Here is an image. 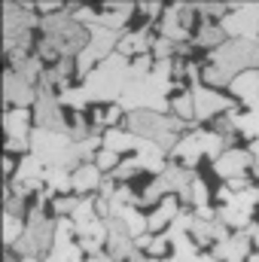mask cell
<instances>
[{
	"label": "cell",
	"instance_id": "obj_1",
	"mask_svg": "<svg viewBox=\"0 0 259 262\" xmlns=\"http://www.w3.org/2000/svg\"><path fill=\"white\" fill-rule=\"evenodd\" d=\"M128 67H131V61L125 55H119V52H113L110 58H104L101 64L85 76V82H82L89 101H113V98H122V89L128 82Z\"/></svg>",
	"mask_w": 259,
	"mask_h": 262
},
{
	"label": "cell",
	"instance_id": "obj_2",
	"mask_svg": "<svg viewBox=\"0 0 259 262\" xmlns=\"http://www.w3.org/2000/svg\"><path fill=\"white\" fill-rule=\"evenodd\" d=\"M125 125L134 137L140 140H149V143H159L162 149H174V137L177 131L183 128L186 122L177 119V116H162V113H153V110H137V113H128Z\"/></svg>",
	"mask_w": 259,
	"mask_h": 262
},
{
	"label": "cell",
	"instance_id": "obj_3",
	"mask_svg": "<svg viewBox=\"0 0 259 262\" xmlns=\"http://www.w3.org/2000/svg\"><path fill=\"white\" fill-rule=\"evenodd\" d=\"M210 64L226 67L232 76H238V73H244V70H256V64H259V40L238 37V40L223 43V46L213 52Z\"/></svg>",
	"mask_w": 259,
	"mask_h": 262
},
{
	"label": "cell",
	"instance_id": "obj_4",
	"mask_svg": "<svg viewBox=\"0 0 259 262\" xmlns=\"http://www.w3.org/2000/svg\"><path fill=\"white\" fill-rule=\"evenodd\" d=\"M34 122H37V128H43V131H58V134H67V131H70L67 116H64V110H61V101L52 95L49 85L40 89L37 110H34ZM67 137H70V134H67Z\"/></svg>",
	"mask_w": 259,
	"mask_h": 262
},
{
	"label": "cell",
	"instance_id": "obj_5",
	"mask_svg": "<svg viewBox=\"0 0 259 262\" xmlns=\"http://www.w3.org/2000/svg\"><path fill=\"white\" fill-rule=\"evenodd\" d=\"M226 34H232V40L238 37H250L256 40L259 34V6H232V12L220 21Z\"/></svg>",
	"mask_w": 259,
	"mask_h": 262
},
{
	"label": "cell",
	"instance_id": "obj_6",
	"mask_svg": "<svg viewBox=\"0 0 259 262\" xmlns=\"http://www.w3.org/2000/svg\"><path fill=\"white\" fill-rule=\"evenodd\" d=\"M3 98H6L9 104H15V107L28 110V104H37L40 89L31 85V82H25L15 70H6V73H3Z\"/></svg>",
	"mask_w": 259,
	"mask_h": 262
},
{
	"label": "cell",
	"instance_id": "obj_7",
	"mask_svg": "<svg viewBox=\"0 0 259 262\" xmlns=\"http://www.w3.org/2000/svg\"><path fill=\"white\" fill-rule=\"evenodd\" d=\"M253 162H256L253 152H247V149H229V152H223V156L213 162V171L229 183V180H235V177H247V168H250Z\"/></svg>",
	"mask_w": 259,
	"mask_h": 262
},
{
	"label": "cell",
	"instance_id": "obj_8",
	"mask_svg": "<svg viewBox=\"0 0 259 262\" xmlns=\"http://www.w3.org/2000/svg\"><path fill=\"white\" fill-rule=\"evenodd\" d=\"M192 98H195V119H210V116H217V113H229L232 110V104L223 98V95H217L213 89H192Z\"/></svg>",
	"mask_w": 259,
	"mask_h": 262
},
{
	"label": "cell",
	"instance_id": "obj_9",
	"mask_svg": "<svg viewBox=\"0 0 259 262\" xmlns=\"http://www.w3.org/2000/svg\"><path fill=\"white\" fill-rule=\"evenodd\" d=\"M229 89H232L244 104H250V110L259 107V70H244V73H238Z\"/></svg>",
	"mask_w": 259,
	"mask_h": 262
},
{
	"label": "cell",
	"instance_id": "obj_10",
	"mask_svg": "<svg viewBox=\"0 0 259 262\" xmlns=\"http://www.w3.org/2000/svg\"><path fill=\"white\" fill-rule=\"evenodd\" d=\"M174 156L183 162V168H192L195 162L204 156V131H192V134H186L183 140H177Z\"/></svg>",
	"mask_w": 259,
	"mask_h": 262
},
{
	"label": "cell",
	"instance_id": "obj_11",
	"mask_svg": "<svg viewBox=\"0 0 259 262\" xmlns=\"http://www.w3.org/2000/svg\"><path fill=\"white\" fill-rule=\"evenodd\" d=\"M247 250H250V238H247V232H238L235 238H229V241L217 244L213 256H217V259H223V262H244V259H247Z\"/></svg>",
	"mask_w": 259,
	"mask_h": 262
},
{
	"label": "cell",
	"instance_id": "obj_12",
	"mask_svg": "<svg viewBox=\"0 0 259 262\" xmlns=\"http://www.w3.org/2000/svg\"><path fill=\"white\" fill-rule=\"evenodd\" d=\"M3 131H6V140H31L34 131L28 128V110L21 107H12L3 113Z\"/></svg>",
	"mask_w": 259,
	"mask_h": 262
},
{
	"label": "cell",
	"instance_id": "obj_13",
	"mask_svg": "<svg viewBox=\"0 0 259 262\" xmlns=\"http://www.w3.org/2000/svg\"><path fill=\"white\" fill-rule=\"evenodd\" d=\"M98 12H101V15H98V28H107V31L119 34V28L128 21L131 6L128 3H113V6H104V9H98Z\"/></svg>",
	"mask_w": 259,
	"mask_h": 262
},
{
	"label": "cell",
	"instance_id": "obj_14",
	"mask_svg": "<svg viewBox=\"0 0 259 262\" xmlns=\"http://www.w3.org/2000/svg\"><path fill=\"white\" fill-rule=\"evenodd\" d=\"M171 220H177V198H174V195L162 198V204H159V207H156V210L146 216V223H149V232H156V235H159V232H162V229H165Z\"/></svg>",
	"mask_w": 259,
	"mask_h": 262
},
{
	"label": "cell",
	"instance_id": "obj_15",
	"mask_svg": "<svg viewBox=\"0 0 259 262\" xmlns=\"http://www.w3.org/2000/svg\"><path fill=\"white\" fill-rule=\"evenodd\" d=\"M140 137H134L131 131L122 128H110L104 134V149H113V152H128V149H140Z\"/></svg>",
	"mask_w": 259,
	"mask_h": 262
},
{
	"label": "cell",
	"instance_id": "obj_16",
	"mask_svg": "<svg viewBox=\"0 0 259 262\" xmlns=\"http://www.w3.org/2000/svg\"><path fill=\"white\" fill-rule=\"evenodd\" d=\"M137 159H140V168H149L156 174H165V149L159 143H149L143 140L140 149H137Z\"/></svg>",
	"mask_w": 259,
	"mask_h": 262
},
{
	"label": "cell",
	"instance_id": "obj_17",
	"mask_svg": "<svg viewBox=\"0 0 259 262\" xmlns=\"http://www.w3.org/2000/svg\"><path fill=\"white\" fill-rule=\"evenodd\" d=\"M101 186V168L92 162V165H76L73 171V189L76 192H89V189H98Z\"/></svg>",
	"mask_w": 259,
	"mask_h": 262
},
{
	"label": "cell",
	"instance_id": "obj_18",
	"mask_svg": "<svg viewBox=\"0 0 259 262\" xmlns=\"http://www.w3.org/2000/svg\"><path fill=\"white\" fill-rule=\"evenodd\" d=\"M217 220H220V223H226V226L244 229V226L250 223V210H247V207H241V204H235V201H229V204H223V207H220Z\"/></svg>",
	"mask_w": 259,
	"mask_h": 262
},
{
	"label": "cell",
	"instance_id": "obj_19",
	"mask_svg": "<svg viewBox=\"0 0 259 262\" xmlns=\"http://www.w3.org/2000/svg\"><path fill=\"white\" fill-rule=\"evenodd\" d=\"M223 37H226V31H223V25L217 21V25H201L195 40H198V46H204V49H213V52H217V49L226 43Z\"/></svg>",
	"mask_w": 259,
	"mask_h": 262
},
{
	"label": "cell",
	"instance_id": "obj_20",
	"mask_svg": "<svg viewBox=\"0 0 259 262\" xmlns=\"http://www.w3.org/2000/svg\"><path fill=\"white\" fill-rule=\"evenodd\" d=\"M25 223H21V216H12V213H3V244H9V247H15L18 241H21V235H25Z\"/></svg>",
	"mask_w": 259,
	"mask_h": 262
},
{
	"label": "cell",
	"instance_id": "obj_21",
	"mask_svg": "<svg viewBox=\"0 0 259 262\" xmlns=\"http://www.w3.org/2000/svg\"><path fill=\"white\" fill-rule=\"evenodd\" d=\"M58 101H61V107H70V110H76V113H79V110H85L89 95H85V89H82V85H79V89H73V85H70V89H64V92L58 95Z\"/></svg>",
	"mask_w": 259,
	"mask_h": 262
},
{
	"label": "cell",
	"instance_id": "obj_22",
	"mask_svg": "<svg viewBox=\"0 0 259 262\" xmlns=\"http://www.w3.org/2000/svg\"><path fill=\"white\" fill-rule=\"evenodd\" d=\"M171 110H174V116L177 119H192L195 116V98H192V92H180L174 101H171Z\"/></svg>",
	"mask_w": 259,
	"mask_h": 262
},
{
	"label": "cell",
	"instance_id": "obj_23",
	"mask_svg": "<svg viewBox=\"0 0 259 262\" xmlns=\"http://www.w3.org/2000/svg\"><path fill=\"white\" fill-rule=\"evenodd\" d=\"M201 79L207 82V85H232V73L226 70V67H220V64H207L204 70H201Z\"/></svg>",
	"mask_w": 259,
	"mask_h": 262
},
{
	"label": "cell",
	"instance_id": "obj_24",
	"mask_svg": "<svg viewBox=\"0 0 259 262\" xmlns=\"http://www.w3.org/2000/svg\"><path fill=\"white\" fill-rule=\"evenodd\" d=\"M79 201H82L79 195H61V198H55V204H52V210L58 213V220H67V213H70V216L76 213V207H79Z\"/></svg>",
	"mask_w": 259,
	"mask_h": 262
},
{
	"label": "cell",
	"instance_id": "obj_25",
	"mask_svg": "<svg viewBox=\"0 0 259 262\" xmlns=\"http://www.w3.org/2000/svg\"><path fill=\"white\" fill-rule=\"evenodd\" d=\"M189 204H195V210L198 207H207V183L201 177H195L192 186H189Z\"/></svg>",
	"mask_w": 259,
	"mask_h": 262
},
{
	"label": "cell",
	"instance_id": "obj_26",
	"mask_svg": "<svg viewBox=\"0 0 259 262\" xmlns=\"http://www.w3.org/2000/svg\"><path fill=\"white\" fill-rule=\"evenodd\" d=\"M95 165H98L101 171H116V168H119V152H113V149H98Z\"/></svg>",
	"mask_w": 259,
	"mask_h": 262
},
{
	"label": "cell",
	"instance_id": "obj_27",
	"mask_svg": "<svg viewBox=\"0 0 259 262\" xmlns=\"http://www.w3.org/2000/svg\"><path fill=\"white\" fill-rule=\"evenodd\" d=\"M137 171H143V168H140V159L134 156V159H125V162H119V168L113 171V177H116V180H131Z\"/></svg>",
	"mask_w": 259,
	"mask_h": 262
},
{
	"label": "cell",
	"instance_id": "obj_28",
	"mask_svg": "<svg viewBox=\"0 0 259 262\" xmlns=\"http://www.w3.org/2000/svg\"><path fill=\"white\" fill-rule=\"evenodd\" d=\"M153 49H156V58H159V61H171V55L177 52V49H174V43H171V40H165V37H159V40L153 43Z\"/></svg>",
	"mask_w": 259,
	"mask_h": 262
},
{
	"label": "cell",
	"instance_id": "obj_29",
	"mask_svg": "<svg viewBox=\"0 0 259 262\" xmlns=\"http://www.w3.org/2000/svg\"><path fill=\"white\" fill-rule=\"evenodd\" d=\"M119 116H122V107H119V104L107 107V110H104V125H113V122H116Z\"/></svg>",
	"mask_w": 259,
	"mask_h": 262
},
{
	"label": "cell",
	"instance_id": "obj_30",
	"mask_svg": "<svg viewBox=\"0 0 259 262\" xmlns=\"http://www.w3.org/2000/svg\"><path fill=\"white\" fill-rule=\"evenodd\" d=\"M31 146V140H6V152H25Z\"/></svg>",
	"mask_w": 259,
	"mask_h": 262
},
{
	"label": "cell",
	"instance_id": "obj_31",
	"mask_svg": "<svg viewBox=\"0 0 259 262\" xmlns=\"http://www.w3.org/2000/svg\"><path fill=\"white\" fill-rule=\"evenodd\" d=\"M3 171H6V174H12V171H15V165H12V159H9V156H3Z\"/></svg>",
	"mask_w": 259,
	"mask_h": 262
},
{
	"label": "cell",
	"instance_id": "obj_32",
	"mask_svg": "<svg viewBox=\"0 0 259 262\" xmlns=\"http://www.w3.org/2000/svg\"><path fill=\"white\" fill-rule=\"evenodd\" d=\"M250 262H259V253H256V256H250Z\"/></svg>",
	"mask_w": 259,
	"mask_h": 262
}]
</instances>
